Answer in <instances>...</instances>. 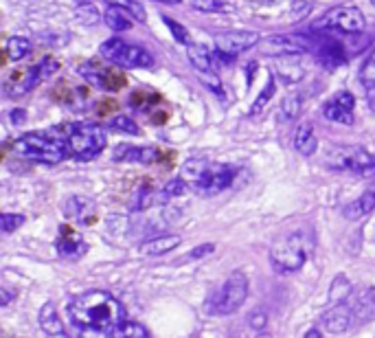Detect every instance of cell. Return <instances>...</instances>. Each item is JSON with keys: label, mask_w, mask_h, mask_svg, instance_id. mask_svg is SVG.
Masks as SVG:
<instances>
[{"label": "cell", "mask_w": 375, "mask_h": 338, "mask_svg": "<svg viewBox=\"0 0 375 338\" xmlns=\"http://www.w3.org/2000/svg\"><path fill=\"white\" fill-rule=\"evenodd\" d=\"M68 315L75 327L97 334H110L112 329L125 323L123 303L104 290L77 295L68 303Z\"/></svg>", "instance_id": "1"}, {"label": "cell", "mask_w": 375, "mask_h": 338, "mask_svg": "<svg viewBox=\"0 0 375 338\" xmlns=\"http://www.w3.org/2000/svg\"><path fill=\"white\" fill-rule=\"evenodd\" d=\"M13 152L20 159L36 161V163H46V165H58L64 159H68V147L66 139L58 132H31L16 139Z\"/></svg>", "instance_id": "2"}, {"label": "cell", "mask_w": 375, "mask_h": 338, "mask_svg": "<svg viewBox=\"0 0 375 338\" xmlns=\"http://www.w3.org/2000/svg\"><path fill=\"white\" fill-rule=\"evenodd\" d=\"M58 132L66 139L68 154L77 161H92L94 156H99L106 149V143H108L106 130L94 123L68 125L64 132L62 130H58Z\"/></svg>", "instance_id": "3"}, {"label": "cell", "mask_w": 375, "mask_h": 338, "mask_svg": "<svg viewBox=\"0 0 375 338\" xmlns=\"http://www.w3.org/2000/svg\"><path fill=\"white\" fill-rule=\"evenodd\" d=\"M310 240L305 233H290L270 250V264L279 275H294L308 262Z\"/></svg>", "instance_id": "4"}, {"label": "cell", "mask_w": 375, "mask_h": 338, "mask_svg": "<svg viewBox=\"0 0 375 338\" xmlns=\"http://www.w3.org/2000/svg\"><path fill=\"white\" fill-rule=\"evenodd\" d=\"M248 277L239 270L231 273L227 277V281H224L219 288L211 295V299L207 301V312L213 317H229L233 315V312H237L246 297H248Z\"/></svg>", "instance_id": "5"}, {"label": "cell", "mask_w": 375, "mask_h": 338, "mask_svg": "<svg viewBox=\"0 0 375 338\" xmlns=\"http://www.w3.org/2000/svg\"><path fill=\"white\" fill-rule=\"evenodd\" d=\"M99 56L121 68H149L154 66V56L138 44H130L121 38H110L99 46Z\"/></svg>", "instance_id": "6"}, {"label": "cell", "mask_w": 375, "mask_h": 338, "mask_svg": "<svg viewBox=\"0 0 375 338\" xmlns=\"http://www.w3.org/2000/svg\"><path fill=\"white\" fill-rule=\"evenodd\" d=\"M364 14L356 7H332L325 11L316 22H314V29L316 31H338V33H349V36H356L364 31Z\"/></svg>", "instance_id": "7"}, {"label": "cell", "mask_w": 375, "mask_h": 338, "mask_svg": "<svg viewBox=\"0 0 375 338\" xmlns=\"http://www.w3.org/2000/svg\"><path fill=\"white\" fill-rule=\"evenodd\" d=\"M235 180V167L222 165V163H207L200 176L193 180V187L202 196H217L224 189H229Z\"/></svg>", "instance_id": "8"}, {"label": "cell", "mask_w": 375, "mask_h": 338, "mask_svg": "<svg viewBox=\"0 0 375 338\" xmlns=\"http://www.w3.org/2000/svg\"><path fill=\"white\" fill-rule=\"evenodd\" d=\"M187 56H189V62L200 77V82H202L209 90H213L217 97H222L224 88H222V82H219V75L215 73V60L209 53V48L200 46V44H191V46H187Z\"/></svg>", "instance_id": "9"}, {"label": "cell", "mask_w": 375, "mask_h": 338, "mask_svg": "<svg viewBox=\"0 0 375 338\" xmlns=\"http://www.w3.org/2000/svg\"><path fill=\"white\" fill-rule=\"evenodd\" d=\"M312 51V44L303 36H270L263 40V53L272 58H296V56H305Z\"/></svg>", "instance_id": "10"}, {"label": "cell", "mask_w": 375, "mask_h": 338, "mask_svg": "<svg viewBox=\"0 0 375 338\" xmlns=\"http://www.w3.org/2000/svg\"><path fill=\"white\" fill-rule=\"evenodd\" d=\"M259 33L255 31H227V33H217L215 36V51L222 56L235 58L244 51H250L253 46L259 44Z\"/></svg>", "instance_id": "11"}, {"label": "cell", "mask_w": 375, "mask_h": 338, "mask_svg": "<svg viewBox=\"0 0 375 338\" xmlns=\"http://www.w3.org/2000/svg\"><path fill=\"white\" fill-rule=\"evenodd\" d=\"M354 106H356V97L349 90H340L334 99H330L322 106V115L327 121H334L340 125H352L354 123Z\"/></svg>", "instance_id": "12"}, {"label": "cell", "mask_w": 375, "mask_h": 338, "mask_svg": "<svg viewBox=\"0 0 375 338\" xmlns=\"http://www.w3.org/2000/svg\"><path fill=\"white\" fill-rule=\"evenodd\" d=\"M340 167L358 176H375V154L366 152L364 147H352L344 152Z\"/></svg>", "instance_id": "13"}, {"label": "cell", "mask_w": 375, "mask_h": 338, "mask_svg": "<svg viewBox=\"0 0 375 338\" xmlns=\"http://www.w3.org/2000/svg\"><path fill=\"white\" fill-rule=\"evenodd\" d=\"M116 163H141L152 165L161 159V152L156 147H138V145H119L112 154Z\"/></svg>", "instance_id": "14"}, {"label": "cell", "mask_w": 375, "mask_h": 338, "mask_svg": "<svg viewBox=\"0 0 375 338\" xmlns=\"http://www.w3.org/2000/svg\"><path fill=\"white\" fill-rule=\"evenodd\" d=\"M354 321V312L349 305L340 303V305H334L332 310L327 312H322V317H320V323L322 327L332 332V334H342L349 329V325H352Z\"/></svg>", "instance_id": "15"}, {"label": "cell", "mask_w": 375, "mask_h": 338, "mask_svg": "<svg viewBox=\"0 0 375 338\" xmlns=\"http://www.w3.org/2000/svg\"><path fill=\"white\" fill-rule=\"evenodd\" d=\"M86 250H88V244L84 242L80 233L64 226L60 238H58V253L66 259H80V257H84Z\"/></svg>", "instance_id": "16"}, {"label": "cell", "mask_w": 375, "mask_h": 338, "mask_svg": "<svg viewBox=\"0 0 375 338\" xmlns=\"http://www.w3.org/2000/svg\"><path fill=\"white\" fill-rule=\"evenodd\" d=\"M40 325H42V329L46 332L48 338H66L64 323L58 317L53 303H44L42 305V310H40Z\"/></svg>", "instance_id": "17"}, {"label": "cell", "mask_w": 375, "mask_h": 338, "mask_svg": "<svg viewBox=\"0 0 375 338\" xmlns=\"http://www.w3.org/2000/svg\"><path fill=\"white\" fill-rule=\"evenodd\" d=\"M180 244V238L178 236H158V238H152L147 240L138 246V250L143 255H149V257H161V255H167L171 253Z\"/></svg>", "instance_id": "18"}, {"label": "cell", "mask_w": 375, "mask_h": 338, "mask_svg": "<svg viewBox=\"0 0 375 338\" xmlns=\"http://www.w3.org/2000/svg\"><path fill=\"white\" fill-rule=\"evenodd\" d=\"M294 147L301 156H312L318 149V139H316V132H314L312 123L298 125L296 134H294Z\"/></svg>", "instance_id": "19"}, {"label": "cell", "mask_w": 375, "mask_h": 338, "mask_svg": "<svg viewBox=\"0 0 375 338\" xmlns=\"http://www.w3.org/2000/svg\"><path fill=\"white\" fill-rule=\"evenodd\" d=\"M352 312H354V319H358L360 323L373 319L375 317V290L373 288H364L356 297V301L352 305Z\"/></svg>", "instance_id": "20"}, {"label": "cell", "mask_w": 375, "mask_h": 338, "mask_svg": "<svg viewBox=\"0 0 375 338\" xmlns=\"http://www.w3.org/2000/svg\"><path fill=\"white\" fill-rule=\"evenodd\" d=\"M104 20H106V24L112 29V31H116V33H121V31H130L132 29V16L125 11L123 7H119V5H108L106 7V14H104Z\"/></svg>", "instance_id": "21"}, {"label": "cell", "mask_w": 375, "mask_h": 338, "mask_svg": "<svg viewBox=\"0 0 375 338\" xmlns=\"http://www.w3.org/2000/svg\"><path fill=\"white\" fill-rule=\"evenodd\" d=\"M375 209V189L364 191L358 200H354L352 204H347L344 209V218L349 220H360L364 216H369Z\"/></svg>", "instance_id": "22"}, {"label": "cell", "mask_w": 375, "mask_h": 338, "mask_svg": "<svg viewBox=\"0 0 375 338\" xmlns=\"http://www.w3.org/2000/svg\"><path fill=\"white\" fill-rule=\"evenodd\" d=\"M66 213L72 218V220H77V222H82V224H88V222H92V218H94V204L90 202V200H86V198H70V202H68V209H66Z\"/></svg>", "instance_id": "23"}, {"label": "cell", "mask_w": 375, "mask_h": 338, "mask_svg": "<svg viewBox=\"0 0 375 338\" xmlns=\"http://www.w3.org/2000/svg\"><path fill=\"white\" fill-rule=\"evenodd\" d=\"M303 108V97L294 93V95H288L281 103V110H279V121L283 123H290L298 117V112H301Z\"/></svg>", "instance_id": "24"}, {"label": "cell", "mask_w": 375, "mask_h": 338, "mask_svg": "<svg viewBox=\"0 0 375 338\" xmlns=\"http://www.w3.org/2000/svg\"><path fill=\"white\" fill-rule=\"evenodd\" d=\"M5 51H7V58H9V60L20 62V60H24V58H27V56L31 53V40L22 38V36L9 38Z\"/></svg>", "instance_id": "25"}, {"label": "cell", "mask_w": 375, "mask_h": 338, "mask_svg": "<svg viewBox=\"0 0 375 338\" xmlns=\"http://www.w3.org/2000/svg\"><path fill=\"white\" fill-rule=\"evenodd\" d=\"M352 295H354L352 281H349L344 275H338V277L334 279V283H332V288H330V299H332V303L340 305V303H344Z\"/></svg>", "instance_id": "26"}, {"label": "cell", "mask_w": 375, "mask_h": 338, "mask_svg": "<svg viewBox=\"0 0 375 338\" xmlns=\"http://www.w3.org/2000/svg\"><path fill=\"white\" fill-rule=\"evenodd\" d=\"M106 338H147V332L138 323L125 321L123 325H119L116 329H112L110 334H106Z\"/></svg>", "instance_id": "27"}, {"label": "cell", "mask_w": 375, "mask_h": 338, "mask_svg": "<svg viewBox=\"0 0 375 338\" xmlns=\"http://www.w3.org/2000/svg\"><path fill=\"white\" fill-rule=\"evenodd\" d=\"M110 127L116 130V132H123V134H132V137L141 134V127L136 125V121L130 119V117H125V115L114 117V119L110 121Z\"/></svg>", "instance_id": "28"}, {"label": "cell", "mask_w": 375, "mask_h": 338, "mask_svg": "<svg viewBox=\"0 0 375 338\" xmlns=\"http://www.w3.org/2000/svg\"><path fill=\"white\" fill-rule=\"evenodd\" d=\"M274 90H277V84H274V80H270L268 82V86H266V90L255 99V103H253V106H250V117H257L266 106H268V103H270V99L274 97Z\"/></svg>", "instance_id": "29"}, {"label": "cell", "mask_w": 375, "mask_h": 338, "mask_svg": "<svg viewBox=\"0 0 375 338\" xmlns=\"http://www.w3.org/2000/svg\"><path fill=\"white\" fill-rule=\"evenodd\" d=\"M125 84H128V80H125L123 73H119V70H114V68L104 70V86H102V88L114 93V90H121Z\"/></svg>", "instance_id": "30"}, {"label": "cell", "mask_w": 375, "mask_h": 338, "mask_svg": "<svg viewBox=\"0 0 375 338\" xmlns=\"http://www.w3.org/2000/svg\"><path fill=\"white\" fill-rule=\"evenodd\" d=\"M187 191V180L180 176V178H173V180H169V183L163 187V191H161V198L163 200H169V198H178V196H183Z\"/></svg>", "instance_id": "31"}, {"label": "cell", "mask_w": 375, "mask_h": 338, "mask_svg": "<svg viewBox=\"0 0 375 338\" xmlns=\"http://www.w3.org/2000/svg\"><path fill=\"white\" fill-rule=\"evenodd\" d=\"M360 82L366 90H375V51L360 70Z\"/></svg>", "instance_id": "32"}, {"label": "cell", "mask_w": 375, "mask_h": 338, "mask_svg": "<svg viewBox=\"0 0 375 338\" xmlns=\"http://www.w3.org/2000/svg\"><path fill=\"white\" fill-rule=\"evenodd\" d=\"M110 5H119V7H123L125 11H128V14L132 16V18H136V20H141V22L147 20L145 9L136 3V0H110Z\"/></svg>", "instance_id": "33"}, {"label": "cell", "mask_w": 375, "mask_h": 338, "mask_svg": "<svg viewBox=\"0 0 375 338\" xmlns=\"http://www.w3.org/2000/svg\"><path fill=\"white\" fill-rule=\"evenodd\" d=\"M165 24L169 27V31H171V36L176 38L180 44H187V46H191V36H189V31L183 27L180 22H176V20H171V18H165Z\"/></svg>", "instance_id": "34"}, {"label": "cell", "mask_w": 375, "mask_h": 338, "mask_svg": "<svg viewBox=\"0 0 375 338\" xmlns=\"http://www.w3.org/2000/svg\"><path fill=\"white\" fill-rule=\"evenodd\" d=\"M36 70H38L40 82H44V80H48V77H51L53 73L60 70V62H58L55 58H44V60L36 66Z\"/></svg>", "instance_id": "35"}, {"label": "cell", "mask_w": 375, "mask_h": 338, "mask_svg": "<svg viewBox=\"0 0 375 338\" xmlns=\"http://www.w3.org/2000/svg\"><path fill=\"white\" fill-rule=\"evenodd\" d=\"M22 224H24V216H20V213H3V218H0V226H3V233H13Z\"/></svg>", "instance_id": "36"}, {"label": "cell", "mask_w": 375, "mask_h": 338, "mask_svg": "<svg viewBox=\"0 0 375 338\" xmlns=\"http://www.w3.org/2000/svg\"><path fill=\"white\" fill-rule=\"evenodd\" d=\"M193 9H200V11H227L229 7L219 3V0H189Z\"/></svg>", "instance_id": "37"}, {"label": "cell", "mask_w": 375, "mask_h": 338, "mask_svg": "<svg viewBox=\"0 0 375 338\" xmlns=\"http://www.w3.org/2000/svg\"><path fill=\"white\" fill-rule=\"evenodd\" d=\"M215 250V244H211V242H207V244H200V246H195L187 257L189 259H193V262H197V259H202V257H207V255H211Z\"/></svg>", "instance_id": "38"}, {"label": "cell", "mask_w": 375, "mask_h": 338, "mask_svg": "<svg viewBox=\"0 0 375 338\" xmlns=\"http://www.w3.org/2000/svg\"><path fill=\"white\" fill-rule=\"evenodd\" d=\"M266 312H261V310H253L250 312V317H248V323L255 327V332H261L263 327H266Z\"/></svg>", "instance_id": "39"}, {"label": "cell", "mask_w": 375, "mask_h": 338, "mask_svg": "<svg viewBox=\"0 0 375 338\" xmlns=\"http://www.w3.org/2000/svg\"><path fill=\"white\" fill-rule=\"evenodd\" d=\"M0 297H3V299H0V303H3V305H7V303L11 301V292H9L7 288L0 290Z\"/></svg>", "instance_id": "40"}, {"label": "cell", "mask_w": 375, "mask_h": 338, "mask_svg": "<svg viewBox=\"0 0 375 338\" xmlns=\"http://www.w3.org/2000/svg\"><path fill=\"white\" fill-rule=\"evenodd\" d=\"M366 101H369V106L375 110V90H366Z\"/></svg>", "instance_id": "41"}, {"label": "cell", "mask_w": 375, "mask_h": 338, "mask_svg": "<svg viewBox=\"0 0 375 338\" xmlns=\"http://www.w3.org/2000/svg\"><path fill=\"white\" fill-rule=\"evenodd\" d=\"M303 338H322V334H320V332H318V329L314 327V329H308Z\"/></svg>", "instance_id": "42"}, {"label": "cell", "mask_w": 375, "mask_h": 338, "mask_svg": "<svg viewBox=\"0 0 375 338\" xmlns=\"http://www.w3.org/2000/svg\"><path fill=\"white\" fill-rule=\"evenodd\" d=\"M11 119H13V123H22V121H24V112H22V110H20V112H13Z\"/></svg>", "instance_id": "43"}, {"label": "cell", "mask_w": 375, "mask_h": 338, "mask_svg": "<svg viewBox=\"0 0 375 338\" xmlns=\"http://www.w3.org/2000/svg\"><path fill=\"white\" fill-rule=\"evenodd\" d=\"M158 3H165V5H180L183 0H158Z\"/></svg>", "instance_id": "44"}, {"label": "cell", "mask_w": 375, "mask_h": 338, "mask_svg": "<svg viewBox=\"0 0 375 338\" xmlns=\"http://www.w3.org/2000/svg\"><path fill=\"white\" fill-rule=\"evenodd\" d=\"M75 3H80V5H84V3H86V0H75Z\"/></svg>", "instance_id": "45"}, {"label": "cell", "mask_w": 375, "mask_h": 338, "mask_svg": "<svg viewBox=\"0 0 375 338\" xmlns=\"http://www.w3.org/2000/svg\"><path fill=\"white\" fill-rule=\"evenodd\" d=\"M373 5H375V0H373Z\"/></svg>", "instance_id": "46"}]
</instances>
